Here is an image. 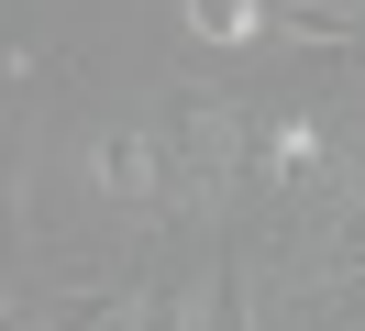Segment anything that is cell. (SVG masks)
Instances as JSON below:
<instances>
[{"instance_id": "7a4b0ae2", "label": "cell", "mask_w": 365, "mask_h": 331, "mask_svg": "<svg viewBox=\"0 0 365 331\" xmlns=\"http://www.w3.org/2000/svg\"><path fill=\"white\" fill-rule=\"evenodd\" d=\"M78 177H89V199L133 210L144 232H178V166H166V122H133V110L89 122V132H78Z\"/></svg>"}, {"instance_id": "6da1fadb", "label": "cell", "mask_w": 365, "mask_h": 331, "mask_svg": "<svg viewBox=\"0 0 365 331\" xmlns=\"http://www.w3.org/2000/svg\"><path fill=\"white\" fill-rule=\"evenodd\" d=\"M244 154H255V132H244V100H232L222 78H188L178 100H166V166H178V221H188V232L222 221Z\"/></svg>"}, {"instance_id": "5b68a950", "label": "cell", "mask_w": 365, "mask_h": 331, "mask_svg": "<svg viewBox=\"0 0 365 331\" xmlns=\"http://www.w3.org/2000/svg\"><path fill=\"white\" fill-rule=\"evenodd\" d=\"M354 144H365V132H354Z\"/></svg>"}, {"instance_id": "3957f363", "label": "cell", "mask_w": 365, "mask_h": 331, "mask_svg": "<svg viewBox=\"0 0 365 331\" xmlns=\"http://www.w3.org/2000/svg\"><path fill=\"white\" fill-rule=\"evenodd\" d=\"M255 177H266L277 199H310V210H332L343 188H354V166H343V132L332 122H310V110H277L266 132H255Z\"/></svg>"}, {"instance_id": "277c9868", "label": "cell", "mask_w": 365, "mask_h": 331, "mask_svg": "<svg viewBox=\"0 0 365 331\" xmlns=\"http://www.w3.org/2000/svg\"><path fill=\"white\" fill-rule=\"evenodd\" d=\"M178 22H188V44H266V0H178Z\"/></svg>"}]
</instances>
